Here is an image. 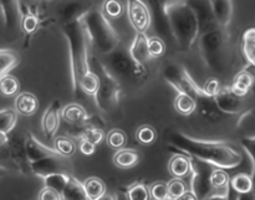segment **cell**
Segmentation results:
<instances>
[{"label": "cell", "instance_id": "30", "mask_svg": "<svg viewBox=\"0 0 255 200\" xmlns=\"http://www.w3.org/2000/svg\"><path fill=\"white\" fill-rule=\"evenodd\" d=\"M149 193L154 200H163L169 198L168 192V184L163 183V182H157V183L152 184L149 188Z\"/></svg>", "mask_w": 255, "mask_h": 200}, {"label": "cell", "instance_id": "32", "mask_svg": "<svg viewBox=\"0 0 255 200\" xmlns=\"http://www.w3.org/2000/svg\"><path fill=\"white\" fill-rule=\"evenodd\" d=\"M166 51V45L162 41L159 37H151L148 40V52L149 56L156 59V57H161Z\"/></svg>", "mask_w": 255, "mask_h": 200}, {"label": "cell", "instance_id": "6", "mask_svg": "<svg viewBox=\"0 0 255 200\" xmlns=\"http://www.w3.org/2000/svg\"><path fill=\"white\" fill-rule=\"evenodd\" d=\"M254 77L247 70L239 72L236 77H234L233 85H232V92L234 96L237 97H244L248 95L251 89L253 87Z\"/></svg>", "mask_w": 255, "mask_h": 200}, {"label": "cell", "instance_id": "17", "mask_svg": "<svg viewBox=\"0 0 255 200\" xmlns=\"http://www.w3.org/2000/svg\"><path fill=\"white\" fill-rule=\"evenodd\" d=\"M214 16L221 24H228L232 15V5L229 0H214L213 4Z\"/></svg>", "mask_w": 255, "mask_h": 200}, {"label": "cell", "instance_id": "26", "mask_svg": "<svg viewBox=\"0 0 255 200\" xmlns=\"http://www.w3.org/2000/svg\"><path fill=\"white\" fill-rule=\"evenodd\" d=\"M151 193L146 186L141 183L133 184L127 191V199L128 200H149Z\"/></svg>", "mask_w": 255, "mask_h": 200}, {"label": "cell", "instance_id": "14", "mask_svg": "<svg viewBox=\"0 0 255 200\" xmlns=\"http://www.w3.org/2000/svg\"><path fill=\"white\" fill-rule=\"evenodd\" d=\"M231 186L238 194H249L253 191L254 182L251 176L246 173H241L232 178Z\"/></svg>", "mask_w": 255, "mask_h": 200}, {"label": "cell", "instance_id": "9", "mask_svg": "<svg viewBox=\"0 0 255 200\" xmlns=\"http://www.w3.org/2000/svg\"><path fill=\"white\" fill-rule=\"evenodd\" d=\"M62 200H90L85 192L84 184L79 183L75 178L70 177L69 182L61 192Z\"/></svg>", "mask_w": 255, "mask_h": 200}, {"label": "cell", "instance_id": "25", "mask_svg": "<svg viewBox=\"0 0 255 200\" xmlns=\"http://www.w3.org/2000/svg\"><path fill=\"white\" fill-rule=\"evenodd\" d=\"M107 144L114 149H122L127 143L126 133L121 129H112L109 134H107Z\"/></svg>", "mask_w": 255, "mask_h": 200}, {"label": "cell", "instance_id": "34", "mask_svg": "<svg viewBox=\"0 0 255 200\" xmlns=\"http://www.w3.org/2000/svg\"><path fill=\"white\" fill-rule=\"evenodd\" d=\"M37 200H62V197L61 194L57 191H55L54 188L45 187V188L39 193V198H37Z\"/></svg>", "mask_w": 255, "mask_h": 200}, {"label": "cell", "instance_id": "2", "mask_svg": "<svg viewBox=\"0 0 255 200\" xmlns=\"http://www.w3.org/2000/svg\"><path fill=\"white\" fill-rule=\"evenodd\" d=\"M85 25L100 47L111 49L116 44V35L101 12L94 11L87 14L85 17Z\"/></svg>", "mask_w": 255, "mask_h": 200}, {"label": "cell", "instance_id": "41", "mask_svg": "<svg viewBox=\"0 0 255 200\" xmlns=\"http://www.w3.org/2000/svg\"><path fill=\"white\" fill-rule=\"evenodd\" d=\"M163 200H171V199H169V198H168V199H163Z\"/></svg>", "mask_w": 255, "mask_h": 200}, {"label": "cell", "instance_id": "33", "mask_svg": "<svg viewBox=\"0 0 255 200\" xmlns=\"http://www.w3.org/2000/svg\"><path fill=\"white\" fill-rule=\"evenodd\" d=\"M37 24H39V21H37V17L32 14H27L26 16L22 19L21 25H22V29L25 30V32H27V34H31V32H34L35 30H36Z\"/></svg>", "mask_w": 255, "mask_h": 200}, {"label": "cell", "instance_id": "7", "mask_svg": "<svg viewBox=\"0 0 255 200\" xmlns=\"http://www.w3.org/2000/svg\"><path fill=\"white\" fill-rule=\"evenodd\" d=\"M115 166L121 169H131L139 163L138 152L133 149H119L114 156Z\"/></svg>", "mask_w": 255, "mask_h": 200}, {"label": "cell", "instance_id": "16", "mask_svg": "<svg viewBox=\"0 0 255 200\" xmlns=\"http://www.w3.org/2000/svg\"><path fill=\"white\" fill-rule=\"evenodd\" d=\"M85 192L90 200H96L104 194H106V186L104 182L99 178H89L84 183Z\"/></svg>", "mask_w": 255, "mask_h": 200}, {"label": "cell", "instance_id": "36", "mask_svg": "<svg viewBox=\"0 0 255 200\" xmlns=\"http://www.w3.org/2000/svg\"><path fill=\"white\" fill-rule=\"evenodd\" d=\"M95 144L91 143V142L86 141V139H82L81 138V142H80V152H81L84 156H92V154L95 153Z\"/></svg>", "mask_w": 255, "mask_h": 200}, {"label": "cell", "instance_id": "35", "mask_svg": "<svg viewBox=\"0 0 255 200\" xmlns=\"http://www.w3.org/2000/svg\"><path fill=\"white\" fill-rule=\"evenodd\" d=\"M219 82L217 81V80L212 79L209 80L208 82H206V85H204V92H206L208 96H216V95H218L219 92Z\"/></svg>", "mask_w": 255, "mask_h": 200}, {"label": "cell", "instance_id": "22", "mask_svg": "<svg viewBox=\"0 0 255 200\" xmlns=\"http://www.w3.org/2000/svg\"><path fill=\"white\" fill-rule=\"evenodd\" d=\"M55 151L62 157H70L76 151V146L74 142L66 137H56L54 142Z\"/></svg>", "mask_w": 255, "mask_h": 200}, {"label": "cell", "instance_id": "15", "mask_svg": "<svg viewBox=\"0 0 255 200\" xmlns=\"http://www.w3.org/2000/svg\"><path fill=\"white\" fill-rule=\"evenodd\" d=\"M243 52L251 65L255 66V27L248 29L243 34Z\"/></svg>", "mask_w": 255, "mask_h": 200}, {"label": "cell", "instance_id": "18", "mask_svg": "<svg viewBox=\"0 0 255 200\" xmlns=\"http://www.w3.org/2000/svg\"><path fill=\"white\" fill-rule=\"evenodd\" d=\"M174 108L183 116H189L196 109V101L187 94H181L174 100Z\"/></svg>", "mask_w": 255, "mask_h": 200}, {"label": "cell", "instance_id": "40", "mask_svg": "<svg viewBox=\"0 0 255 200\" xmlns=\"http://www.w3.org/2000/svg\"><path fill=\"white\" fill-rule=\"evenodd\" d=\"M5 173H6V169H5L4 167H1V166H0V178H1V177L4 176Z\"/></svg>", "mask_w": 255, "mask_h": 200}, {"label": "cell", "instance_id": "39", "mask_svg": "<svg viewBox=\"0 0 255 200\" xmlns=\"http://www.w3.org/2000/svg\"><path fill=\"white\" fill-rule=\"evenodd\" d=\"M96 200H116V198H115V196H112V194H104V196L100 197V198Z\"/></svg>", "mask_w": 255, "mask_h": 200}, {"label": "cell", "instance_id": "1", "mask_svg": "<svg viewBox=\"0 0 255 200\" xmlns=\"http://www.w3.org/2000/svg\"><path fill=\"white\" fill-rule=\"evenodd\" d=\"M167 15L177 40L189 45L198 32V19L193 9L184 4L167 5Z\"/></svg>", "mask_w": 255, "mask_h": 200}, {"label": "cell", "instance_id": "28", "mask_svg": "<svg viewBox=\"0 0 255 200\" xmlns=\"http://www.w3.org/2000/svg\"><path fill=\"white\" fill-rule=\"evenodd\" d=\"M82 139H86V141L91 142L95 146L101 143L105 138V133L101 129L96 128V127H89V128L85 129L81 134Z\"/></svg>", "mask_w": 255, "mask_h": 200}, {"label": "cell", "instance_id": "10", "mask_svg": "<svg viewBox=\"0 0 255 200\" xmlns=\"http://www.w3.org/2000/svg\"><path fill=\"white\" fill-rule=\"evenodd\" d=\"M19 61L20 57L15 51L0 49V79L9 75V72L17 66Z\"/></svg>", "mask_w": 255, "mask_h": 200}, {"label": "cell", "instance_id": "11", "mask_svg": "<svg viewBox=\"0 0 255 200\" xmlns=\"http://www.w3.org/2000/svg\"><path fill=\"white\" fill-rule=\"evenodd\" d=\"M61 116L62 118H64L66 122H69V123L79 124L86 121L87 112L85 111L84 107L80 106V104L70 103L62 108Z\"/></svg>", "mask_w": 255, "mask_h": 200}, {"label": "cell", "instance_id": "27", "mask_svg": "<svg viewBox=\"0 0 255 200\" xmlns=\"http://www.w3.org/2000/svg\"><path fill=\"white\" fill-rule=\"evenodd\" d=\"M136 138L141 144L148 146V144H152L154 141H156L157 133L153 129V127L141 126L138 129H137Z\"/></svg>", "mask_w": 255, "mask_h": 200}, {"label": "cell", "instance_id": "3", "mask_svg": "<svg viewBox=\"0 0 255 200\" xmlns=\"http://www.w3.org/2000/svg\"><path fill=\"white\" fill-rule=\"evenodd\" d=\"M127 12L137 32H144L151 25V14L142 0H127Z\"/></svg>", "mask_w": 255, "mask_h": 200}, {"label": "cell", "instance_id": "23", "mask_svg": "<svg viewBox=\"0 0 255 200\" xmlns=\"http://www.w3.org/2000/svg\"><path fill=\"white\" fill-rule=\"evenodd\" d=\"M80 85H81V89L84 90L86 94L95 95L97 94L100 87L99 77L95 74H92V72H86V74L81 77V80H80Z\"/></svg>", "mask_w": 255, "mask_h": 200}, {"label": "cell", "instance_id": "8", "mask_svg": "<svg viewBox=\"0 0 255 200\" xmlns=\"http://www.w3.org/2000/svg\"><path fill=\"white\" fill-rule=\"evenodd\" d=\"M131 55L137 62H144L151 57L148 52V39L144 32H137L131 46Z\"/></svg>", "mask_w": 255, "mask_h": 200}, {"label": "cell", "instance_id": "20", "mask_svg": "<svg viewBox=\"0 0 255 200\" xmlns=\"http://www.w3.org/2000/svg\"><path fill=\"white\" fill-rule=\"evenodd\" d=\"M0 6L7 26L14 25L17 19V6L15 0H0Z\"/></svg>", "mask_w": 255, "mask_h": 200}, {"label": "cell", "instance_id": "24", "mask_svg": "<svg viewBox=\"0 0 255 200\" xmlns=\"http://www.w3.org/2000/svg\"><path fill=\"white\" fill-rule=\"evenodd\" d=\"M229 183H231V179H229L228 173H226L222 169L213 171L209 177V184L214 189H226L229 186Z\"/></svg>", "mask_w": 255, "mask_h": 200}, {"label": "cell", "instance_id": "21", "mask_svg": "<svg viewBox=\"0 0 255 200\" xmlns=\"http://www.w3.org/2000/svg\"><path fill=\"white\" fill-rule=\"evenodd\" d=\"M20 84L16 77L6 75L0 79V94L2 96H14L19 91Z\"/></svg>", "mask_w": 255, "mask_h": 200}, {"label": "cell", "instance_id": "4", "mask_svg": "<svg viewBox=\"0 0 255 200\" xmlns=\"http://www.w3.org/2000/svg\"><path fill=\"white\" fill-rule=\"evenodd\" d=\"M25 152H26L27 159H29L31 163L37 161H41V159L47 158V157H54L57 156L56 151H51V149L46 148L45 146H42L40 142H37L36 139L32 136H29V138L25 142Z\"/></svg>", "mask_w": 255, "mask_h": 200}, {"label": "cell", "instance_id": "38", "mask_svg": "<svg viewBox=\"0 0 255 200\" xmlns=\"http://www.w3.org/2000/svg\"><path fill=\"white\" fill-rule=\"evenodd\" d=\"M7 144V136L2 132H0V148L5 147Z\"/></svg>", "mask_w": 255, "mask_h": 200}, {"label": "cell", "instance_id": "12", "mask_svg": "<svg viewBox=\"0 0 255 200\" xmlns=\"http://www.w3.org/2000/svg\"><path fill=\"white\" fill-rule=\"evenodd\" d=\"M59 102H55L51 107L46 111L44 118H42V128H44L46 137H52L55 132L59 128V111H57Z\"/></svg>", "mask_w": 255, "mask_h": 200}, {"label": "cell", "instance_id": "19", "mask_svg": "<svg viewBox=\"0 0 255 200\" xmlns=\"http://www.w3.org/2000/svg\"><path fill=\"white\" fill-rule=\"evenodd\" d=\"M17 121V112L11 108L0 109V132L7 134L15 127Z\"/></svg>", "mask_w": 255, "mask_h": 200}, {"label": "cell", "instance_id": "31", "mask_svg": "<svg viewBox=\"0 0 255 200\" xmlns=\"http://www.w3.org/2000/svg\"><path fill=\"white\" fill-rule=\"evenodd\" d=\"M104 12L109 17H119L122 15L124 7L119 0H105L104 2Z\"/></svg>", "mask_w": 255, "mask_h": 200}, {"label": "cell", "instance_id": "13", "mask_svg": "<svg viewBox=\"0 0 255 200\" xmlns=\"http://www.w3.org/2000/svg\"><path fill=\"white\" fill-rule=\"evenodd\" d=\"M168 169L174 178H184L188 176L191 171V163L189 159L184 156H174L169 161Z\"/></svg>", "mask_w": 255, "mask_h": 200}, {"label": "cell", "instance_id": "5", "mask_svg": "<svg viewBox=\"0 0 255 200\" xmlns=\"http://www.w3.org/2000/svg\"><path fill=\"white\" fill-rule=\"evenodd\" d=\"M39 101L36 96L30 92H22L15 99V111L22 116H31L37 111Z\"/></svg>", "mask_w": 255, "mask_h": 200}, {"label": "cell", "instance_id": "37", "mask_svg": "<svg viewBox=\"0 0 255 200\" xmlns=\"http://www.w3.org/2000/svg\"><path fill=\"white\" fill-rule=\"evenodd\" d=\"M174 200H198V197L193 193V192H188L187 191L183 196H181L179 198L174 199Z\"/></svg>", "mask_w": 255, "mask_h": 200}, {"label": "cell", "instance_id": "29", "mask_svg": "<svg viewBox=\"0 0 255 200\" xmlns=\"http://www.w3.org/2000/svg\"><path fill=\"white\" fill-rule=\"evenodd\" d=\"M168 192H169V198L177 199L181 196H183L187 192V186L181 178H176L168 183Z\"/></svg>", "mask_w": 255, "mask_h": 200}]
</instances>
